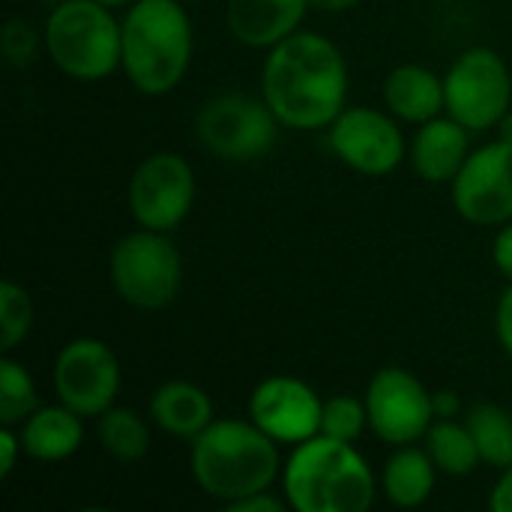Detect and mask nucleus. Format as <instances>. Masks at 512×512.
Instances as JSON below:
<instances>
[{
	"label": "nucleus",
	"mask_w": 512,
	"mask_h": 512,
	"mask_svg": "<svg viewBox=\"0 0 512 512\" xmlns=\"http://www.w3.org/2000/svg\"><path fill=\"white\" fill-rule=\"evenodd\" d=\"M348 63L342 48L315 30H297L273 45L261 66V96L282 126L330 129L348 108Z\"/></svg>",
	"instance_id": "obj_1"
},
{
	"label": "nucleus",
	"mask_w": 512,
	"mask_h": 512,
	"mask_svg": "<svg viewBox=\"0 0 512 512\" xmlns=\"http://www.w3.org/2000/svg\"><path fill=\"white\" fill-rule=\"evenodd\" d=\"M189 447L192 480L222 507L273 489V483L282 480V444H276L252 420L216 417Z\"/></svg>",
	"instance_id": "obj_2"
},
{
	"label": "nucleus",
	"mask_w": 512,
	"mask_h": 512,
	"mask_svg": "<svg viewBox=\"0 0 512 512\" xmlns=\"http://www.w3.org/2000/svg\"><path fill=\"white\" fill-rule=\"evenodd\" d=\"M282 495L294 512H366L378 498V480L357 444L318 432L291 447Z\"/></svg>",
	"instance_id": "obj_3"
},
{
	"label": "nucleus",
	"mask_w": 512,
	"mask_h": 512,
	"mask_svg": "<svg viewBox=\"0 0 512 512\" xmlns=\"http://www.w3.org/2000/svg\"><path fill=\"white\" fill-rule=\"evenodd\" d=\"M120 69L144 96H165L186 78L195 30L183 0H135L123 9Z\"/></svg>",
	"instance_id": "obj_4"
},
{
	"label": "nucleus",
	"mask_w": 512,
	"mask_h": 512,
	"mask_svg": "<svg viewBox=\"0 0 512 512\" xmlns=\"http://www.w3.org/2000/svg\"><path fill=\"white\" fill-rule=\"evenodd\" d=\"M48 60L72 81H102L120 69L123 21L99 0H60L45 18Z\"/></svg>",
	"instance_id": "obj_5"
},
{
	"label": "nucleus",
	"mask_w": 512,
	"mask_h": 512,
	"mask_svg": "<svg viewBox=\"0 0 512 512\" xmlns=\"http://www.w3.org/2000/svg\"><path fill=\"white\" fill-rule=\"evenodd\" d=\"M108 279L126 306L159 312L171 306L183 288V255L171 234L135 228L111 246Z\"/></svg>",
	"instance_id": "obj_6"
},
{
	"label": "nucleus",
	"mask_w": 512,
	"mask_h": 512,
	"mask_svg": "<svg viewBox=\"0 0 512 512\" xmlns=\"http://www.w3.org/2000/svg\"><path fill=\"white\" fill-rule=\"evenodd\" d=\"M279 126L282 123L264 96L237 90L210 96L195 117L198 144L225 162L261 159L276 144Z\"/></svg>",
	"instance_id": "obj_7"
},
{
	"label": "nucleus",
	"mask_w": 512,
	"mask_h": 512,
	"mask_svg": "<svg viewBox=\"0 0 512 512\" xmlns=\"http://www.w3.org/2000/svg\"><path fill=\"white\" fill-rule=\"evenodd\" d=\"M444 99V114L459 120L465 129H495L512 102V72L507 60L489 45L465 48L444 75Z\"/></svg>",
	"instance_id": "obj_8"
},
{
	"label": "nucleus",
	"mask_w": 512,
	"mask_h": 512,
	"mask_svg": "<svg viewBox=\"0 0 512 512\" xmlns=\"http://www.w3.org/2000/svg\"><path fill=\"white\" fill-rule=\"evenodd\" d=\"M195 204L192 162L171 150H156L138 162L129 177V213L138 228L171 234L186 222Z\"/></svg>",
	"instance_id": "obj_9"
},
{
	"label": "nucleus",
	"mask_w": 512,
	"mask_h": 512,
	"mask_svg": "<svg viewBox=\"0 0 512 512\" xmlns=\"http://www.w3.org/2000/svg\"><path fill=\"white\" fill-rule=\"evenodd\" d=\"M369 429L390 447L417 444L435 423V402L426 384L405 366H384L363 393Z\"/></svg>",
	"instance_id": "obj_10"
},
{
	"label": "nucleus",
	"mask_w": 512,
	"mask_h": 512,
	"mask_svg": "<svg viewBox=\"0 0 512 512\" xmlns=\"http://www.w3.org/2000/svg\"><path fill=\"white\" fill-rule=\"evenodd\" d=\"M123 384L120 360L102 339L78 336L66 342L54 357V393L57 402L72 408L75 414L99 417L111 405H117V393Z\"/></svg>",
	"instance_id": "obj_11"
},
{
	"label": "nucleus",
	"mask_w": 512,
	"mask_h": 512,
	"mask_svg": "<svg viewBox=\"0 0 512 512\" xmlns=\"http://www.w3.org/2000/svg\"><path fill=\"white\" fill-rule=\"evenodd\" d=\"M330 150L342 165L363 177L393 174L408 153L405 132L390 111L372 105L345 108L327 129Z\"/></svg>",
	"instance_id": "obj_12"
},
{
	"label": "nucleus",
	"mask_w": 512,
	"mask_h": 512,
	"mask_svg": "<svg viewBox=\"0 0 512 512\" xmlns=\"http://www.w3.org/2000/svg\"><path fill=\"white\" fill-rule=\"evenodd\" d=\"M456 213L471 225H504L512 219V144L489 141L471 150L450 183Z\"/></svg>",
	"instance_id": "obj_13"
},
{
	"label": "nucleus",
	"mask_w": 512,
	"mask_h": 512,
	"mask_svg": "<svg viewBox=\"0 0 512 512\" xmlns=\"http://www.w3.org/2000/svg\"><path fill=\"white\" fill-rule=\"evenodd\" d=\"M324 399L303 378L270 375L249 396V420L276 444L297 447L321 432Z\"/></svg>",
	"instance_id": "obj_14"
},
{
	"label": "nucleus",
	"mask_w": 512,
	"mask_h": 512,
	"mask_svg": "<svg viewBox=\"0 0 512 512\" xmlns=\"http://www.w3.org/2000/svg\"><path fill=\"white\" fill-rule=\"evenodd\" d=\"M309 9V0H225V24L240 45L270 51L303 27Z\"/></svg>",
	"instance_id": "obj_15"
},
{
	"label": "nucleus",
	"mask_w": 512,
	"mask_h": 512,
	"mask_svg": "<svg viewBox=\"0 0 512 512\" xmlns=\"http://www.w3.org/2000/svg\"><path fill=\"white\" fill-rule=\"evenodd\" d=\"M408 156L420 180L435 186L453 183L471 156V129H465L450 114H441L417 126Z\"/></svg>",
	"instance_id": "obj_16"
},
{
	"label": "nucleus",
	"mask_w": 512,
	"mask_h": 512,
	"mask_svg": "<svg viewBox=\"0 0 512 512\" xmlns=\"http://www.w3.org/2000/svg\"><path fill=\"white\" fill-rule=\"evenodd\" d=\"M384 108L399 120L411 126H423L447 111L444 99V75L432 72L420 63H402L396 66L381 87Z\"/></svg>",
	"instance_id": "obj_17"
},
{
	"label": "nucleus",
	"mask_w": 512,
	"mask_h": 512,
	"mask_svg": "<svg viewBox=\"0 0 512 512\" xmlns=\"http://www.w3.org/2000/svg\"><path fill=\"white\" fill-rule=\"evenodd\" d=\"M24 456L42 465H54L63 459H72L84 444V417L57 405H39L21 426H18Z\"/></svg>",
	"instance_id": "obj_18"
},
{
	"label": "nucleus",
	"mask_w": 512,
	"mask_h": 512,
	"mask_svg": "<svg viewBox=\"0 0 512 512\" xmlns=\"http://www.w3.org/2000/svg\"><path fill=\"white\" fill-rule=\"evenodd\" d=\"M150 420L171 438L177 441H195L213 420V399L207 396L204 387L174 378L165 381L153 390L150 396Z\"/></svg>",
	"instance_id": "obj_19"
},
{
	"label": "nucleus",
	"mask_w": 512,
	"mask_h": 512,
	"mask_svg": "<svg viewBox=\"0 0 512 512\" xmlns=\"http://www.w3.org/2000/svg\"><path fill=\"white\" fill-rule=\"evenodd\" d=\"M438 474L441 471L435 468L426 447H417V444L393 447V456L387 459L384 474H381V492L393 507L417 510L432 498Z\"/></svg>",
	"instance_id": "obj_20"
},
{
	"label": "nucleus",
	"mask_w": 512,
	"mask_h": 512,
	"mask_svg": "<svg viewBox=\"0 0 512 512\" xmlns=\"http://www.w3.org/2000/svg\"><path fill=\"white\" fill-rule=\"evenodd\" d=\"M96 438L102 450L123 465L141 462L150 453V426L135 408L126 405H111L96 417Z\"/></svg>",
	"instance_id": "obj_21"
},
{
	"label": "nucleus",
	"mask_w": 512,
	"mask_h": 512,
	"mask_svg": "<svg viewBox=\"0 0 512 512\" xmlns=\"http://www.w3.org/2000/svg\"><path fill=\"white\" fill-rule=\"evenodd\" d=\"M423 447L432 456L435 468L447 477H468L483 462L468 423L465 420L459 423L456 417L453 420H435L423 438Z\"/></svg>",
	"instance_id": "obj_22"
},
{
	"label": "nucleus",
	"mask_w": 512,
	"mask_h": 512,
	"mask_svg": "<svg viewBox=\"0 0 512 512\" xmlns=\"http://www.w3.org/2000/svg\"><path fill=\"white\" fill-rule=\"evenodd\" d=\"M465 423L477 441L483 465L495 471L512 468V414L495 402L471 405L465 414Z\"/></svg>",
	"instance_id": "obj_23"
},
{
	"label": "nucleus",
	"mask_w": 512,
	"mask_h": 512,
	"mask_svg": "<svg viewBox=\"0 0 512 512\" xmlns=\"http://www.w3.org/2000/svg\"><path fill=\"white\" fill-rule=\"evenodd\" d=\"M39 408V390L24 363L12 354L0 357V426L18 429Z\"/></svg>",
	"instance_id": "obj_24"
},
{
	"label": "nucleus",
	"mask_w": 512,
	"mask_h": 512,
	"mask_svg": "<svg viewBox=\"0 0 512 512\" xmlns=\"http://www.w3.org/2000/svg\"><path fill=\"white\" fill-rule=\"evenodd\" d=\"M33 300L24 285L6 279L0 285V351L12 354L33 330Z\"/></svg>",
	"instance_id": "obj_25"
},
{
	"label": "nucleus",
	"mask_w": 512,
	"mask_h": 512,
	"mask_svg": "<svg viewBox=\"0 0 512 512\" xmlns=\"http://www.w3.org/2000/svg\"><path fill=\"white\" fill-rule=\"evenodd\" d=\"M369 426V411L366 402L351 396V393H339L324 399V414H321V435L339 438V441H351L357 444L360 435Z\"/></svg>",
	"instance_id": "obj_26"
},
{
	"label": "nucleus",
	"mask_w": 512,
	"mask_h": 512,
	"mask_svg": "<svg viewBox=\"0 0 512 512\" xmlns=\"http://www.w3.org/2000/svg\"><path fill=\"white\" fill-rule=\"evenodd\" d=\"M42 45H45V33H39L24 18H9L0 30V51L12 66H30L39 57Z\"/></svg>",
	"instance_id": "obj_27"
},
{
	"label": "nucleus",
	"mask_w": 512,
	"mask_h": 512,
	"mask_svg": "<svg viewBox=\"0 0 512 512\" xmlns=\"http://www.w3.org/2000/svg\"><path fill=\"white\" fill-rule=\"evenodd\" d=\"M222 510L225 512H285L288 510V501H285V495H282V498H276L270 489H264V492L246 495V498H240V501H231V504H225Z\"/></svg>",
	"instance_id": "obj_28"
},
{
	"label": "nucleus",
	"mask_w": 512,
	"mask_h": 512,
	"mask_svg": "<svg viewBox=\"0 0 512 512\" xmlns=\"http://www.w3.org/2000/svg\"><path fill=\"white\" fill-rule=\"evenodd\" d=\"M21 453H24V444H21L18 429L0 426V480H9V477H12V471H15Z\"/></svg>",
	"instance_id": "obj_29"
},
{
	"label": "nucleus",
	"mask_w": 512,
	"mask_h": 512,
	"mask_svg": "<svg viewBox=\"0 0 512 512\" xmlns=\"http://www.w3.org/2000/svg\"><path fill=\"white\" fill-rule=\"evenodd\" d=\"M495 336H498V345L504 348V354L512 360V282L495 306Z\"/></svg>",
	"instance_id": "obj_30"
},
{
	"label": "nucleus",
	"mask_w": 512,
	"mask_h": 512,
	"mask_svg": "<svg viewBox=\"0 0 512 512\" xmlns=\"http://www.w3.org/2000/svg\"><path fill=\"white\" fill-rule=\"evenodd\" d=\"M492 261H495L498 273L507 282H512V219L498 228V234L492 240Z\"/></svg>",
	"instance_id": "obj_31"
},
{
	"label": "nucleus",
	"mask_w": 512,
	"mask_h": 512,
	"mask_svg": "<svg viewBox=\"0 0 512 512\" xmlns=\"http://www.w3.org/2000/svg\"><path fill=\"white\" fill-rule=\"evenodd\" d=\"M489 510L492 512H512V468L501 471L498 483L489 492Z\"/></svg>",
	"instance_id": "obj_32"
},
{
	"label": "nucleus",
	"mask_w": 512,
	"mask_h": 512,
	"mask_svg": "<svg viewBox=\"0 0 512 512\" xmlns=\"http://www.w3.org/2000/svg\"><path fill=\"white\" fill-rule=\"evenodd\" d=\"M432 402H435V420H453V417L459 414V408H462L459 396L450 393V390L432 393Z\"/></svg>",
	"instance_id": "obj_33"
},
{
	"label": "nucleus",
	"mask_w": 512,
	"mask_h": 512,
	"mask_svg": "<svg viewBox=\"0 0 512 512\" xmlns=\"http://www.w3.org/2000/svg\"><path fill=\"white\" fill-rule=\"evenodd\" d=\"M312 3V9H318V12H348V9H354L357 3H363V0H309Z\"/></svg>",
	"instance_id": "obj_34"
},
{
	"label": "nucleus",
	"mask_w": 512,
	"mask_h": 512,
	"mask_svg": "<svg viewBox=\"0 0 512 512\" xmlns=\"http://www.w3.org/2000/svg\"><path fill=\"white\" fill-rule=\"evenodd\" d=\"M495 132H498V138H501V141H510L512 144V108L504 114V117H501V123L495 126Z\"/></svg>",
	"instance_id": "obj_35"
},
{
	"label": "nucleus",
	"mask_w": 512,
	"mask_h": 512,
	"mask_svg": "<svg viewBox=\"0 0 512 512\" xmlns=\"http://www.w3.org/2000/svg\"><path fill=\"white\" fill-rule=\"evenodd\" d=\"M99 3H105V6H111V9H129L135 0H99Z\"/></svg>",
	"instance_id": "obj_36"
},
{
	"label": "nucleus",
	"mask_w": 512,
	"mask_h": 512,
	"mask_svg": "<svg viewBox=\"0 0 512 512\" xmlns=\"http://www.w3.org/2000/svg\"><path fill=\"white\" fill-rule=\"evenodd\" d=\"M183 3H210V0H183Z\"/></svg>",
	"instance_id": "obj_37"
},
{
	"label": "nucleus",
	"mask_w": 512,
	"mask_h": 512,
	"mask_svg": "<svg viewBox=\"0 0 512 512\" xmlns=\"http://www.w3.org/2000/svg\"><path fill=\"white\" fill-rule=\"evenodd\" d=\"M42 3H51V6H54V3H60V0H42Z\"/></svg>",
	"instance_id": "obj_38"
}]
</instances>
